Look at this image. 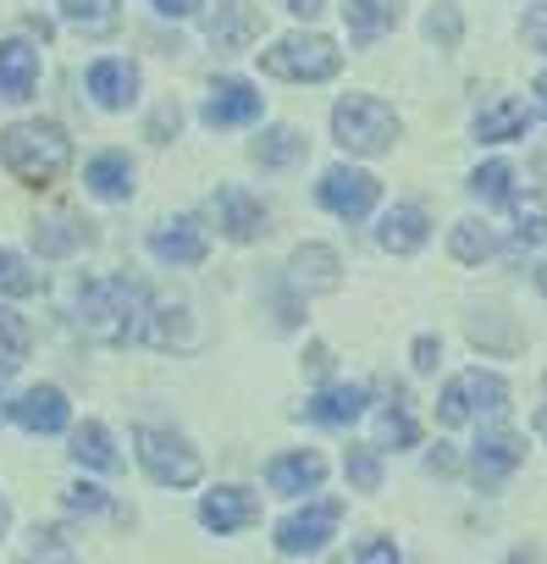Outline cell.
<instances>
[{
    "label": "cell",
    "instance_id": "1",
    "mask_svg": "<svg viewBox=\"0 0 547 564\" xmlns=\"http://www.w3.org/2000/svg\"><path fill=\"white\" fill-rule=\"evenodd\" d=\"M150 305H155V300L139 289L133 276H95V282H84V289H78L73 322H78L84 338L117 349V344L144 338V327H150Z\"/></svg>",
    "mask_w": 547,
    "mask_h": 564
},
{
    "label": "cell",
    "instance_id": "2",
    "mask_svg": "<svg viewBox=\"0 0 547 564\" xmlns=\"http://www.w3.org/2000/svg\"><path fill=\"white\" fill-rule=\"evenodd\" d=\"M0 161L23 188H56L73 166V139L56 122H12L0 133Z\"/></svg>",
    "mask_w": 547,
    "mask_h": 564
},
{
    "label": "cell",
    "instance_id": "3",
    "mask_svg": "<svg viewBox=\"0 0 547 564\" xmlns=\"http://www.w3.org/2000/svg\"><path fill=\"white\" fill-rule=\"evenodd\" d=\"M332 139L349 150V155H387L393 139H398V117L387 100H371V95H349L332 106Z\"/></svg>",
    "mask_w": 547,
    "mask_h": 564
},
{
    "label": "cell",
    "instance_id": "4",
    "mask_svg": "<svg viewBox=\"0 0 547 564\" xmlns=\"http://www.w3.org/2000/svg\"><path fill=\"white\" fill-rule=\"evenodd\" d=\"M260 67L271 78H288V84H321V78H332L343 67V51L327 34H288V40H277L260 56Z\"/></svg>",
    "mask_w": 547,
    "mask_h": 564
},
{
    "label": "cell",
    "instance_id": "5",
    "mask_svg": "<svg viewBox=\"0 0 547 564\" xmlns=\"http://www.w3.org/2000/svg\"><path fill=\"white\" fill-rule=\"evenodd\" d=\"M133 443H139V465L150 470V481L161 487H194L205 476L199 454L177 437V432H161V426H133Z\"/></svg>",
    "mask_w": 547,
    "mask_h": 564
},
{
    "label": "cell",
    "instance_id": "6",
    "mask_svg": "<svg viewBox=\"0 0 547 564\" xmlns=\"http://www.w3.org/2000/svg\"><path fill=\"white\" fill-rule=\"evenodd\" d=\"M475 410H481V415H503V410H508V382L492 377V371H464V377H453V382L442 388V399H437V421H442V426H464Z\"/></svg>",
    "mask_w": 547,
    "mask_h": 564
},
{
    "label": "cell",
    "instance_id": "7",
    "mask_svg": "<svg viewBox=\"0 0 547 564\" xmlns=\"http://www.w3.org/2000/svg\"><path fill=\"white\" fill-rule=\"evenodd\" d=\"M316 199L332 216H343V221H365L376 210V199H382V183L371 172H360V166H332V172H321Z\"/></svg>",
    "mask_w": 547,
    "mask_h": 564
},
{
    "label": "cell",
    "instance_id": "8",
    "mask_svg": "<svg viewBox=\"0 0 547 564\" xmlns=\"http://www.w3.org/2000/svg\"><path fill=\"white\" fill-rule=\"evenodd\" d=\"M338 520H343V498H316V503H305L299 514H288V520L277 525V547H283L288 558L321 553L327 536L338 531Z\"/></svg>",
    "mask_w": 547,
    "mask_h": 564
},
{
    "label": "cell",
    "instance_id": "9",
    "mask_svg": "<svg viewBox=\"0 0 547 564\" xmlns=\"http://www.w3.org/2000/svg\"><path fill=\"white\" fill-rule=\"evenodd\" d=\"M519 465H525V443H519L514 432H481V443H475V454H470V476H475L481 492L503 487Z\"/></svg>",
    "mask_w": 547,
    "mask_h": 564
},
{
    "label": "cell",
    "instance_id": "10",
    "mask_svg": "<svg viewBox=\"0 0 547 564\" xmlns=\"http://www.w3.org/2000/svg\"><path fill=\"white\" fill-rule=\"evenodd\" d=\"M260 34H265V18H260L254 7H243V0H227V7H216V12L205 18V40H210V51H221V56L249 51Z\"/></svg>",
    "mask_w": 547,
    "mask_h": 564
},
{
    "label": "cell",
    "instance_id": "11",
    "mask_svg": "<svg viewBox=\"0 0 547 564\" xmlns=\"http://www.w3.org/2000/svg\"><path fill=\"white\" fill-rule=\"evenodd\" d=\"M12 421H18L23 432H40V437H51V432H67V421H73V404H67V393H62V388L40 382V388H29V393L12 404Z\"/></svg>",
    "mask_w": 547,
    "mask_h": 564
},
{
    "label": "cell",
    "instance_id": "12",
    "mask_svg": "<svg viewBox=\"0 0 547 564\" xmlns=\"http://www.w3.org/2000/svg\"><path fill=\"white\" fill-rule=\"evenodd\" d=\"M288 271H294V289L299 294H338L343 289V260L327 243H299L294 260H288Z\"/></svg>",
    "mask_w": 547,
    "mask_h": 564
},
{
    "label": "cell",
    "instance_id": "13",
    "mask_svg": "<svg viewBox=\"0 0 547 564\" xmlns=\"http://www.w3.org/2000/svg\"><path fill=\"white\" fill-rule=\"evenodd\" d=\"M260 89L254 84H243V78H216V89H210V100H205V122L210 128H243V122H254L260 117Z\"/></svg>",
    "mask_w": 547,
    "mask_h": 564
},
{
    "label": "cell",
    "instance_id": "14",
    "mask_svg": "<svg viewBox=\"0 0 547 564\" xmlns=\"http://www.w3.org/2000/svg\"><path fill=\"white\" fill-rule=\"evenodd\" d=\"M205 249H210V238H205V227L194 216H177V221H166V227L150 232V254L166 260V265H199Z\"/></svg>",
    "mask_w": 547,
    "mask_h": 564
},
{
    "label": "cell",
    "instance_id": "15",
    "mask_svg": "<svg viewBox=\"0 0 547 564\" xmlns=\"http://www.w3.org/2000/svg\"><path fill=\"white\" fill-rule=\"evenodd\" d=\"M199 520H205L216 536L243 531V525H254V520H260V498H254L249 487H216V492H205Z\"/></svg>",
    "mask_w": 547,
    "mask_h": 564
},
{
    "label": "cell",
    "instance_id": "16",
    "mask_svg": "<svg viewBox=\"0 0 547 564\" xmlns=\"http://www.w3.org/2000/svg\"><path fill=\"white\" fill-rule=\"evenodd\" d=\"M89 95L106 106V111H128L133 95H139V67L122 62V56H106L89 67Z\"/></svg>",
    "mask_w": 547,
    "mask_h": 564
},
{
    "label": "cell",
    "instance_id": "17",
    "mask_svg": "<svg viewBox=\"0 0 547 564\" xmlns=\"http://www.w3.org/2000/svg\"><path fill=\"white\" fill-rule=\"evenodd\" d=\"M365 404H371V393H365L360 382H332V388H321V393L305 404V415H310L316 426H349V421L365 415Z\"/></svg>",
    "mask_w": 547,
    "mask_h": 564
},
{
    "label": "cell",
    "instance_id": "18",
    "mask_svg": "<svg viewBox=\"0 0 547 564\" xmlns=\"http://www.w3.org/2000/svg\"><path fill=\"white\" fill-rule=\"evenodd\" d=\"M265 481H271V492H316L321 481H327V459L321 454H277L265 465Z\"/></svg>",
    "mask_w": 547,
    "mask_h": 564
},
{
    "label": "cell",
    "instance_id": "19",
    "mask_svg": "<svg viewBox=\"0 0 547 564\" xmlns=\"http://www.w3.org/2000/svg\"><path fill=\"white\" fill-rule=\"evenodd\" d=\"M404 18V0H343V23L354 45H376Z\"/></svg>",
    "mask_w": 547,
    "mask_h": 564
},
{
    "label": "cell",
    "instance_id": "20",
    "mask_svg": "<svg viewBox=\"0 0 547 564\" xmlns=\"http://www.w3.org/2000/svg\"><path fill=\"white\" fill-rule=\"evenodd\" d=\"M216 210H221V232L232 243H254L265 232V205L254 194H243V188H221L216 194Z\"/></svg>",
    "mask_w": 547,
    "mask_h": 564
},
{
    "label": "cell",
    "instance_id": "21",
    "mask_svg": "<svg viewBox=\"0 0 547 564\" xmlns=\"http://www.w3.org/2000/svg\"><path fill=\"white\" fill-rule=\"evenodd\" d=\"M40 84V51L23 45V40H7L0 45V95L7 100H29Z\"/></svg>",
    "mask_w": 547,
    "mask_h": 564
},
{
    "label": "cell",
    "instance_id": "22",
    "mask_svg": "<svg viewBox=\"0 0 547 564\" xmlns=\"http://www.w3.org/2000/svg\"><path fill=\"white\" fill-rule=\"evenodd\" d=\"M376 238H382L387 254H415V249L426 243V210H420V205H398V210H387L382 227H376Z\"/></svg>",
    "mask_w": 547,
    "mask_h": 564
},
{
    "label": "cell",
    "instance_id": "23",
    "mask_svg": "<svg viewBox=\"0 0 547 564\" xmlns=\"http://www.w3.org/2000/svg\"><path fill=\"white\" fill-rule=\"evenodd\" d=\"M62 23L100 40V34H117L122 23V0H62Z\"/></svg>",
    "mask_w": 547,
    "mask_h": 564
},
{
    "label": "cell",
    "instance_id": "24",
    "mask_svg": "<svg viewBox=\"0 0 547 564\" xmlns=\"http://www.w3.org/2000/svg\"><path fill=\"white\" fill-rule=\"evenodd\" d=\"M84 183H89V194H100V199H128V194H133V161L117 155V150H106V155H95V161L84 166Z\"/></svg>",
    "mask_w": 547,
    "mask_h": 564
},
{
    "label": "cell",
    "instance_id": "25",
    "mask_svg": "<svg viewBox=\"0 0 547 564\" xmlns=\"http://www.w3.org/2000/svg\"><path fill=\"white\" fill-rule=\"evenodd\" d=\"M525 122H530V117H525V106H519L514 95H497V100L475 117V139H481V144H503V139H519V133H525Z\"/></svg>",
    "mask_w": 547,
    "mask_h": 564
},
{
    "label": "cell",
    "instance_id": "26",
    "mask_svg": "<svg viewBox=\"0 0 547 564\" xmlns=\"http://www.w3.org/2000/svg\"><path fill=\"white\" fill-rule=\"evenodd\" d=\"M95 232H89V221H78V216H51V221H40L34 227V249L40 254H73V249H84Z\"/></svg>",
    "mask_w": 547,
    "mask_h": 564
},
{
    "label": "cell",
    "instance_id": "27",
    "mask_svg": "<svg viewBox=\"0 0 547 564\" xmlns=\"http://www.w3.org/2000/svg\"><path fill=\"white\" fill-rule=\"evenodd\" d=\"M260 166H294V161H305L310 155V139L299 133V128H271V133H260L254 139V150H249Z\"/></svg>",
    "mask_w": 547,
    "mask_h": 564
},
{
    "label": "cell",
    "instance_id": "28",
    "mask_svg": "<svg viewBox=\"0 0 547 564\" xmlns=\"http://www.w3.org/2000/svg\"><path fill=\"white\" fill-rule=\"evenodd\" d=\"M508 210H514V249H536L547 238V199L541 194H514Z\"/></svg>",
    "mask_w": 547,
    "mask_h": 564
},
{
    "label": "cell",
    "instance_id": "29",
    "mask_svg": "<svg viewBox=\"0 0 547 564\" xmlns=\"http://www.w3.org/2000/svg\"><path fill=\"white\" fill-rule=\"evenodd\" d=\"M73 459L89 465V470H117V448H111V432L100 421H84L73 432Z\"/></svg>",
    "mask_w": 547,
    "mask_h": 564
},
{
    "label": "cell",
    "instance_id": "30",
    "mask_svg": "<svg viewBox=\"0 0 547 564\" xmlns=\"http://www.w3.org/2000/svg\"><path fill=\"white\" fill-rule=\"evenodd\" d=\"M29 344H34L29 322H23L18 311H7V305H0V377H7V371H18V366L29 360Z\"/></svg>",
    "mask_w": 547,
    "mask_h": 564
},
{
    "label": "cell",
    "instance_id": "31",
    "mask_svg": "<svg viewBox=\"0 0 547 564\" xmlns=\"http://www.w3.org/2000/svg\"><path fill=\"white\" fill-rule=\"evenodd\" d=\"M448 249H453V260L481 265V260L497 249V238L486 232V221H459V227H453V238H448Z\"/></svg>",
    "mask_w": 547,
    "mask_h": 564
},
{
    "label": "cell",
    "instance_id": "32",
    "mask_svg": "<svg viewBox=\"0 0 547 564\" xmlns=\"http://www.w3.org/2000/svg\"><path fill=\"white\" fill-rule=\"evenodd\" d=\"M144 338H150L155 349H183V344H188V333H183V305H161V300H155Z\"/></svg>",
    "mask_w": 547,
    "mask_h": 564
},
{
    "label": "cell",
    "instance_id": "33",
    "mask_svg": "<svg viewBox=\"0 0 547 564\" xmlns=\"http://www.w3.org/2000/svg\"><path fill=\"white\" fill-rule=\"evenodd\" d=\"M23 564H78V553H73V542H67L56 525H45V531H34Z\"/></svg>",
    "mask_w": 547,
    "mask_h": 564
},
{
    "label": "cell",
    "instance_id": "34",
    "mask_svg": "<svg viewBox=\"0 0 547 564\" xmlns=\"http://www.w3.org/2000/svg\"><path fill=\"white\" fill-rule=\"evenodd\" d=\"M470 338L481 344V349H497V355H514V333H508V316H497V311H486V316H475L470 322Z\"/></svg>",
    "mask_w": 547,
    "mask_h": 564
},
{
    "label": "cell",
    "instance_id": "35",
    "mask_svg": "<svg viewBox=\"0 0 547 564\" xmlns=\"http://www.w3.org/2000/svg\"><path fill=\"white\" fill-rule=\"evenodd\" d=\"M508 183H514V172H508L503 161H486V166L470 177V188H475L481 199H497V205H508V199H514V188H508Z\"/></svg>",
    "mask_w": 547,
    "mask_h": 564
},
{
    "label": "cell",
    "instance_id": "36",
    "mask_svg": "<svg viewBox=\"0 0 547 564\" xmlns=\"http://www.w3.org/2000/svg\"><path fill=\"white\" fill-rule=\"evenodd\" d=\"M349 481H354L360 492H382V459H376L371 443L349 448Z\"/></svg>",
    "mask_w": 547,
    "mask_h": 564
},
{
    "label": "cell",
    "instance_id": "37",
    "mask_svg": "<svg viewBox=\"0 0 547 564\" xmlns=\"http://www.w3.org/2000/svg\"><path fill=\"white\" fill-rule=\"evenodd\" d=\"M0 289H7L12 300H29L34 289H40V276L18 260V254H7V249H0Z\"/></svg>",
    "mask_w": 547,
    "mask_h": 564
},
{
    "label": "cell",
    "instance_id": "38",
    "mask_svg": "<svg viewBox=\"0 0 547 564\" xmlns=\"http://www.w3.org/2000/svg\"><path fill=\"white\" fill-rule=\"evenodd\" d=\"M382 437H387V443H393V448H409V443H415V437H420V432H415V421H409V410H404V404H387V410H382Z\"/></svg>",
    "mask_w": 547,
    "mask_h": 564
},
{
    "label": "cell",
    "instance_id": "39",
    "mask_svg": "<svg viewBox=\"0 0 547 564\" xmlns=\"http://www.w3.org/2000/svg\"><path fill=\"white\" fill-rule=\"evenodd\" d=\"M62 503H67V514H100V509H106V492L84 481V487H67Z\"/></svg>",
    "mask_w": 547,
    "mask_h": 564
},
{
    "label": "cell",
    "instance_id": "40",
    "mask_svg": "<svg viewBox=\"0 0 547 564\" xmlns=\"http://www.w3.org/2000/svg\"><path fill=\"white\" fill-rule=\"evenodd\" d=\"M426 29H431V40H437V45H459V12L448 7V0L431 12V23H426Z\"/></svg>",
    "mask_w": 547,
    "mask_h": 564
},
{
    "label": "cell",
    "instance_id": "41",
    "mask_svg": "<svg viewBox=\"0 0 547 564\" xmlns=\"http://www.w3.org/2000/svg\"><path fill=\"white\" fill-rule=\"evenodd\" d=\"M177 128H183V111H177V100H166V106L150 117V139H155V144H166Z\"/></svg>",
    "mask_w": 547,
    "mask_h": 564
},
{
    "label": "cell",
    "instance_id": "42",
    "mask_svg": "<svg viewBox=\"0 0 547 564\" xmlns=\"http://www.w3.org/2000/svg\"><path fill=\"white\" fill-rule=\"evenodd\" d=\"M354 564H398V547H393V536H371L365 547H360V558Z\"/></svg>",
    "mask_w": 547,
    "mask_h": 564
},
{
    "label": "cell",
    "instance_id": "43",
    "mask_svg": "<svg viewBox=\"0 0 547 564\" xmlns=\"http://www.w3.org/2000/svg\"><path fill=\"white\" fill-rule=\"evenodd\" d=\"M305 371H310L316 382H327V377H332V349H327V344H310V349H305Z\"/></svg>",
    "mask_w": 547,
    "mask_h": 564
},
{
    "label": "cell",
    "instance_id": "44",
    "mask_svg": "<svg viewBox=\"0 0 547 564\" xmlns=\"http://www.w3.org/2000/svg\"><path fill=\"white\" fill-rule=\"evenodd\" d=\"M442 360V344L437 338H415V371H431Z\"/></svg>",
    "mask_w": 547,
    "mask_h": 564
},
{
    "label": "cell",
    "instance_id": "45",
    "mask_svg": "<svg viewBox=\"0 0 547 564\" xmlns=\"http://www.w3.org/2000/svg\"><path fill=\"white\" fill-rule=\"evenodd\" d=\"M525 40H530L536 51H547V7H536V12L525 18Z\"/></svg>",
    "mask_w": 547,
    "mask_h": 564
},
{
    "label": "cell",
    "instance_id": "46",
    "mask_svg": "<svg viewBox=\"0 0 547 564\" xmlns=\"http://www.w3.org/2000/svg\"><path fill=\"white\" fill-rule=\"evenodd\" d=\"M155 12H161V18H194L199 0H155Z\"/></svg>",
    "mask_w": 547,
    "mask_h": 564
},
{
    "label": "cell",
    "instance_id": "47",
    "mask_svg": "<svg viewBox=\"0 0 547 564\" xmlns=\"http://www.w3.org/2000/svg\"><path fill=\"white\" fill-rule=\"evenodd\" d=\"M321 7H327V0H288L294 18H321Z\"/></svg>",
    "mask_w": 547,
    "mask_h": 564
},
{
    "label": "cell",
    "instance_id": "48",
    "mask_svg": "<svg viewBox=\"0 0 547 564\" xmlns=\"http://www.w3.org/2000/svg\"><path fill=\"white\" fill-rule=\"evenodd\" d=\"M7 525H12V509H7V498H0V536H7Z\"/></svg>",
    "mask_w": 547,
    "mask_h": 564
},
{
    "label": "cell",
    "instance_id": "49",
    "mask_svg": "<svg viewBox=\"0 0 547 564\" xmlns=\"http://www.w3.org/2000/svg\"><path fill=\"white\" fill-rule=\"evenodd\" d=\"M536 95H541V117H547V73L536 78Z\"/></svg>",
    "mask_w": 547,
    "mask_h": 564
},
{
    "label": "cell",
    "instance_id": "50",
    "mask_svg": "<svg viewBox=\"0 0 547 564\" xmlns=\"http://www.w3.org/2000/svg\"><path fill=\"white\" fill-rule=\"evenodd\" d=\"M536 289L547 294V265H536Z\"/></svg>",
    "mask_w": 547,
    "mask_h": 564
},
{
    "label": "cell",
    "instance_id": "51",
    "mask_svg": "<svg viewBox=\"0 0 547 564\" xmlns=\"http://www.w3.org/2000/svg\"><path fill=\"white\" fill-rule=\"evenodd\" d=\"M536 432H541V437H547V410H541V415H536Z\"/></svg>",
    "mask_w": 547,
    "mask_h": 564
},
{
    "label": "cell",
    "instance_id": "52",
    "mask_svg": "<svg viewBox=\"0 0 547 564\" xmlns=\"http://www.w3.org/2000/svg\"><path fill=\"white\" fill-rule=\"evenodd\" d=\"M508 564H536V558H519V553H514V558H508Z\"/></svg>",
    "mask_w": 547,
    "mask_h": 564
},
{
    "label": "cell",
    "instance_id": "53",
    "mask_svg": "<svg viewBox=\"0 0 547 564\" xmlns=\"http://www.w3.org/2000/svg\"><path fill=\"white\" fill-rule=\"evenodd\" d=\"M0 410H7V399H0Z\"/></svg>",
    "mask_w": 547,
    "mask_h": 564
}]
</instances>
